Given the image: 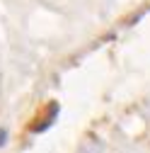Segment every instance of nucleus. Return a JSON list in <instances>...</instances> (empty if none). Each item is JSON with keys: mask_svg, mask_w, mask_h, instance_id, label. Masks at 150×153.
I'll return each instance as SVG.
<instances>
[{"mask_svg": "<svg viewBox=\"0 0 150 153\" xmlns=\"http://www.w3.org/2000/svg\"><path fill=\"white\" fill-rule=\"evenodd\" d=\"M5 139H7V129H0V146L5 143Z\"/></svg>", "mask_w": 150, "mask_h": 153, "instance_id": "obj_1", "label": "nucleus"}]
</instances>
